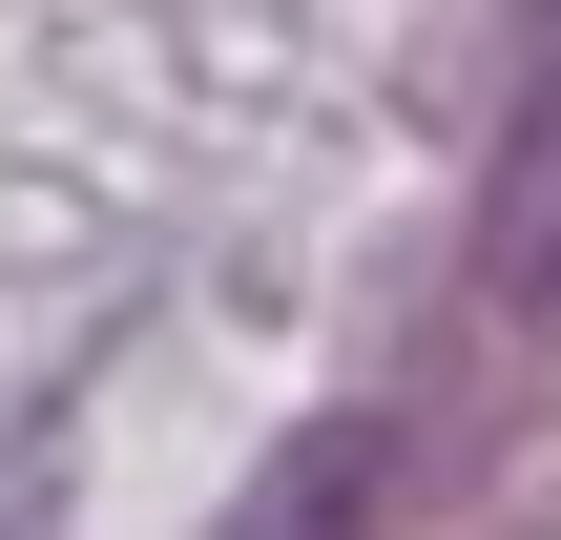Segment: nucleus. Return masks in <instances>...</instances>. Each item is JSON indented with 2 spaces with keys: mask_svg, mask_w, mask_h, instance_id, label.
<instances>
[{
  "mask_svg": "<svg viewBox=\"0 0 561 540\" xmlns=\"http://www.w3.org/2000/svg\"><path fill=\"white\" fill-rule=\"evenodd\" d=\"M479 312L500 333H561V42H541V83L500 104V166H479Z\"/></svg>",
  "mask_w": 561,
  "mask_h": 540,
  "instance_id": "nucleus-1",
  "label": "nucleus"
}]
</instances>
